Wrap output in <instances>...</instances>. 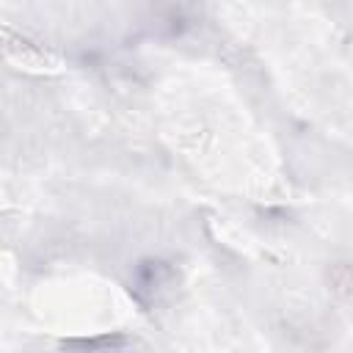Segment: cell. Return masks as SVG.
Instances as JSON below:
<instances>
[{
    "mask_svg": "<svg viewBox=\"0 0 353 353\" xmlns=\"http://www.w3.org/2000/svg\"><path fill=\"white\" fill-rule=\"evenodd\" d=\"M171 284H174V270L168 265H163V262H146V265H141V270H138V290L141 292H152L157 298Z\"/></svg>",
    "mask_w": 353,
    "mask_h": 353,
    "instance_id": "obj_1",
    "label": "cell"
}]
</instances>
